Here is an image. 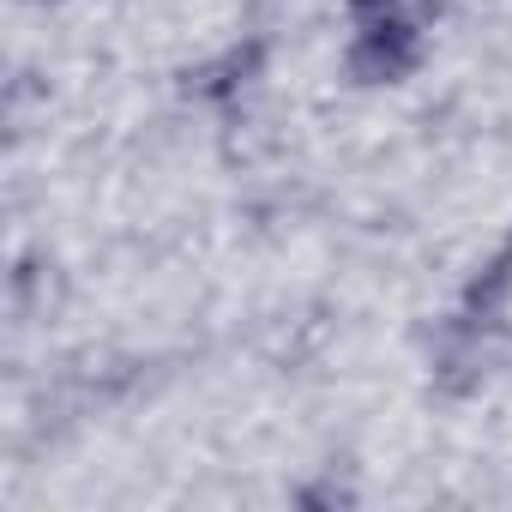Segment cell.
Masks as SVG:
<instances>
[{
  "mask_svg": "<svg viewBox=\"0 0 512 512\" xmlns=\"http://www.w3.org/2000/svg\"><path fill=\"white\" fill-rule=\"evenodd\" d=\"M416 67V31L398 19V13H380V19H368L362 31H356V43H350V73L362 79V85H392V79H404Z\"/></svg>",
  "mask_w": 512,
  "mask_h": 512,
  "instance_id": "6da1fadb",
  "label": "cell"
},
{
  "mask_svg": "<svg viewBox=\"0 0 512 512\" xmlns=\"http://www.w3.org/2000/svg\"><path fill=\"white\" fill-rule=\"evenodd\" d=\"M350 7H356L362 19H380V13H392V7H398V0H350Z\"/></svg>",
  "mask_w": 512,
  "mask_h": 512,
  "instance_id": "7a4b0ae2",
  "label": "cell"
}]
</instances>
